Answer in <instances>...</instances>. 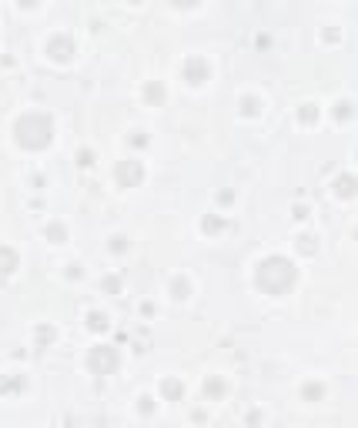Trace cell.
<instances>
[{
    "mask_svg": "<svg viewBox=\"0 0 358 428\" xmlns=\"http://www.w3.org/2000/svg\"><path fill=\"white\" fill-rule=\"evenodd\" d=\"M295 278H298V271L288 258H265L258 264V284L268 295H285L295 284Z\"/></svg>",
    "mask_w": 358,
    "mask_h": 428,
    "instance_id": "6da1fadb",
    "label": "cell"
},
{
    "mask_svg": "<svg viewBox=\"0 0 358 428\" xmlns=\"http://www.w3.org/2000/svg\"><path fill=\"white\" fill-rule=\"evenodd\" d=\"M14 134H17V144H21V148L41 151V148H47V144H50V134H54V127H50V117H47V114L30 111V114H24V117L17 120Z\"/></svg>",
    "mask_w": 358,
    "mask_h": 428,
    "instance_id": "7a4b0ae2",
    "label": "cell"
},
{
    "mask_svg": "<svg viewBox=\"0 0 358 428\" xmlns=\"http://www.w3.org/2000/svg\"><path fill=\"white\" fill-rule=\"evenodd\" d=\"M117 365H121L117 348H111V344H94V348L87 351V368H91L94 375H111Z\"/></svg>",
    "mask_w": 358,
    "mask_h": 428,
    "instance_id": "3957f363",
    "label": "cell"
},
{
    "mask_svg": "<svg viewBox=\"0 0 358 428\" xmlns=\"http://www.w3.org/2000/svg\"><path fill=\"white\" fill-rule=\"evenodd\" d=\"M114 181H117L121 188H137V184L144 181V168H141V161H121L117 168H114Z\"/></svg>",
    "mask_w": 358,
    "mask_h": 428,
    "instance_id": "277c9868",
    "label": "cell"
},
{
    "mask_svg": "<svg viewBox=\"0 0 358 428\" xmlns=\"http://www.w3.org/2000/svg\"><path fill=\"white\" fill-rule=\"evenodd\" d=\"M47 54L54 57V60H70V57H74V40H70V37H54V40L47 44Z\"/></svg>",
    "mask_w": 358,
    "mask_h": 428,
    "instance_id": "5b68a950",
    "label": "cell"
},
{
    "mask_svg": "<svg viewBox=\"0 0 358 428\" xmlns=\"http://www.w3.org/2000/svg\"><path fill=\"white\" fill-rule=\"evenodd\" d=\"M184 77H188V84H204V80H208V64H204L201 57H191V60L184 64Z\"/></svg>",
    "mask_w": 358,
    "mask_h": 428,
    "instance_id": "8992f818",
    "label": "cell"
},
{
    "mask_svg": "<svg viewBox=\"0 0 358 428\" xmlns=\"http://www.w3.org/2000/svg\"><path fill=\"white\" fill-rule=\"evenodd\" d=\"M17 261H21V258H17L14 248H10V244H0V274H10L17 268Z\"/></svg>",
    "mask_w": 358,
    "mask_h": 428,
    "instance_id": "52a82bcc",
    "label": "cell"
},
{
    "mask_svg": "<svg viewBox=\"0 0 358 428\" xmlns=\"http://www.w3.org/2000/svg\"><path fill=\"white\" fill-rule=\"evenodd\" d=\"M161 395H164V398H168V401H181V395H184L181 381H174V378L161 381Z\"/></svg>",
    "mask_w": 358,
    "mask_h": 428,
    "instance_id": "ba28073f",
    "label": "cell"
},
{
    "mask_svg": "<svg viewBox=\"0 0 358 428\" xmlns=\"http://www.w3.org/2000/svg\"><path fill=\"white\" fill-rule=\"evenodd\" d=\"M335 191H338V197H351V194H355V177L342 174V177L335 181Z\"/></svg>",
    "mask_w": 358,
    "mask_h": 428,
    "instance_id": "9c48e42d",
    "label": "cell"
},
{
    "mask_svg": "<svg viewBox=\"0 0 358 428\" xmlns=\"http://www.w3.org/2000/svg\"><path fill=\"white\" fill-rule=\"evenodd\" d=\"M144 97H148L151 104H161V100H164V87L161 84H148V87H144Z\"/></svg>",
    "mask_w": 358,
    "mask_h": 428,
    "instance_id": "30bf717a",
    "label": "cell"
},
{
    "mask_svg": "<svg viewBox=\"0 0 358 428\" xmlns=\"http://www.w3.org/2000/svg\"><path fill=\"white\" fill-rule=\"evenodd\" d=\"M204 392H208L211 398H221V395H225V381H218V378H208V381H204Z\"/></svg>",
    "mask_w": 358,
    "mask_h": 428,
    "instance_id": "8fae6325",
    "label": "cell"
},
{
    "mask_svg": "<svg viewBox=\"0 0 358 428\" xmlns=\"http://www.w3.org/2000/svg\"><path fill=\"white\" fill-rule=\"evenodd\" d=\"M87 328H94V331H104V328H107V318L101 315V311H91V315H87Z\"/></svg>",
    "mask_w": 358,
    "mask_h": 428,
    "instance_id": "7c38bea8",
    "label": "cell"
},
{
    "mask_svg": "<svg viewBox=\"0 0 358 428\" xmlns=\"http://www.w3.org/2000/svg\"><path fill=\"white\" fill-rule=\"evenodd\" d=\"M47 238L54 241V244H61V241L67 238V228L64 225H47Z\"/></svg>",
    "mask_w": 358,
    "mask_h": 428,
    "instance_id": "4fadbf2b",
    "label": "cell"
},
{
    "mask_svg": "<svg viewBox=\"0 0 358 428\" xmlns=\"http://www.w3.org/2000/svg\"><path fill=\"white\" fill-rule=\"evenodd\" d=\"M77 164H81V168H91V164H94V151H91V148H81Z\"/></svg>",
    "mask_w": 358,
    "mask_h": 428,
    "instance_id": "5bb4252c",
    "label": "cell"
},
{
    "mask_svg": "<svg viewBox=\"0 0 358 428\" xmlns=\"http://www.w3.org/2000/svg\"><path fill=\"white\" fill-rule=\"evenodd\" d=\"M221 228H225V221H221V218H204V231H208V234L221 231Z\"/></svg>",
    "mask_w": 358,
    "mask_h": 428,
    "instance_id": "9a60e30c",
    "label": "cell"
},
{
    "mask_svg": "<svg viewBox=\"0 0 358 428\" xmlns=\"http://www.w3.org/2000/svg\"><path fill=\"white\" fill-rule=\"evenodd\" d=\"M298 117H302V120H308V124H311V120H315V117H318V111H315V104H305V107H302V111H298Z\"/></svg>",
    "mask_w": 358,
    "mask_h": 428,
    "instance_id": "2e32d148",
    "label": "cell"
},
{
    "mask_svg": "<svg viewBox=\"0 0 358 428\" xmlns=\"http://www.w3.org/2000/svg\"><path fill=\"white\" fill-rule=\"evenodd\" d=\"M21 385H24L21 378H14V381H0V392H21Z\"/></svg>",
    "mask_w": 358,
    "mask_h": 428,
    "instance_id": "e0dca14e",
    "label": "cell"
},
{
    "mask_svg": "<svg viewBox=\"0 0 358 428\" xmlns=\"http://www.w3.org/2000/svg\"><path fill=\"white\" fill-rule=\"evenodd\" d=\"M348 114H351V104H348V100H342V104H335V117H348Z\"/></svg>",
    "mask_w": 358,
    "mask_h": 428,
    "instance_id": "ac0fdd59",
    "label": "cell"
},
{
    "mask_svg": "<svg viewBox=\"0 0 358 428\" xmlns=\"http://www.w3.org/2000/svg\"><path fill=\"white\" fill-rule=\"evenodd\" d=\"M298 241H302V251H315V238H311V234H302V238H298Z\"/></svg>",
    "mask_w": 358,
    "mask_h": 428,
    "instance_id": "d6986e66",
    "label": "cell"
},
{
    "mask_svg": "<svg viewBox=\"0 0 358 428\" xmlns=\"http://www.w3.org/2000/svg\"><path fill=\"white\" fill-rule=\"evenodd\" d=\"M174 298H188V281H174Z\"/></svg>",
    "mask_w": 358,
    "mask_h": 428,
    "instance_id": "ffe728a7",
    "label": "cell"
},
{
    "mask_svg": "<svg viewBox=\"0 0 358 428\" xmlns=\"http://www.w3.org/2000/svg\"><path fill=\"white\" fill-rule=\"evenodd\" d=\"M50 338H54V328H41V331H37V341H41V344H47Z\"/></svg>",
    "mask_w": 358,
    "mask_h": 428,
    "instance_id": "44dd1931",
    "label": "cell"
},
{
    "mask_svg": "<svg viewBox=\"0 0 358 428\" xmlns=\"http://www.w3.org/2000/svg\"><path fill=\"white\" fill-rule=\"evenodd\" d=\"M104 291H111V295H114V291H121V281L117 278H104Z\"/></svg>",
    "mask_w": 358,
    "mask_h": 428,
    "instance_id": "7402d4cb",
    "label": "cell"
},
{
    "mask_svg": "<svg viewBox=\"0 0 358 428\" xmlns=\"http://www.w3.org/2000/svg\"><path fill=\"white\" fill-rule=\"evenodd\" d=\"M241 111H248V114H254V111H258V100H254V97H248V100H241Z\"/></svg>",
    "mask_w": 358,
    "mask_h": 428,
    "instance_id": "603a6c76",
    "label": "cell"
},
{
    "mask_svg": "<svg viewBox=\"0 0 358 428\" xmlns=\"http://www.w3.org/2000/svg\"><path fill=\"white\" fill-rule=\"evenodd\" d=\"M305 398H311V401L322 398V388H318V385H308V388H305Z\"/></svg>",
    "mask_w": 358,
    "mask_h": 428,
    "instance_id": "cb8c5ba5",
    "label": "cell"
},
{
    "mask_svg": "<svg viewBox=\"0 0 358 428\" xmlns=\"http://www.w3.org/2000/svg\"><path fill=\"white\" fill-rule=\"evenodd\" d=\"M111 248H114V251H124L127 241H124V238H114V241H111Z\"/></svg>",
    "mask_w": 358,
    "mask_h": 428,
    "instance_id": "d4e9b609",
    "label": "cell"
},
{
    "mask_svg": "<svg viewBox=\"0 0 358 428\" xmlns=\"http://www.w3.org/2000/svg\"><path fill=\"white\" fill-rule=\"evenodd\" d=\"M131 144H134V148H141V144H148V137H144V134H134Z\"/></svg>",
    "mask_w": 358,
    "mask_h": 428,
    "instance_id": "484cf974",
    "label": "cell"
},
{
    "mask_svg": "<svg viewBox=\"0 0 358 428\" xmlns=\"http://www.w3.org/2000/svg\"><path fill=\"white\" fill-rule=\"evenodd\" d=\"M174 4H177V7H194L197 0H174Z\"/></svg>",
    "mask_w": 358,
    "mask_h": 428,
    "instance_id": "4316f807",
    "label": "cell"
},
{
    "mask_svg": "<svg viewBox=\"0 0 358 428\" xmlns=\"http://www.w3.org/2000/svg\"><path fill=\"white\" fill-rule=\"evenodd\" d=\"M34 4H37V0H21V7H34Z\"/></svg>",
    "mask_w": 358,
    "mask_h": 428,
    "instance_id": "83f0119b",
    "label": "cell"
},
{
    "mask_svg": "<svg viewBox=\"0 0 358 428\" xmlns=\"http://www.w3.org/2000/svg\"><path fill=\"white\" fill-rule=\"evenodd\" d=\"M131 4H137V0H131Z\"/></svg>",
    "mask_w": 358,
    "mask_h": 428,
    "instance_id": "f1b7e54d",
    "label": "cell"
}]
</instances>
